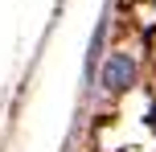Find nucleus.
Masks as SVG:
<instances>
[{
	"instance_id": "1",
	"label": "nucleus",
	"mask_w": 156,
	"mask_h": 152,
	"mask_svg": "<svg viewBox=\"0 0 156 152\" xmlns=\"http://www.w3.org/2000/svg\"><path fill=\"white\" fill-rule=\"evenodd\" d=\"M99 82L107 90H127L136 82V62L127 54H111L107 62H103V70H99Z\"/></svg>"
}]
</instances>
